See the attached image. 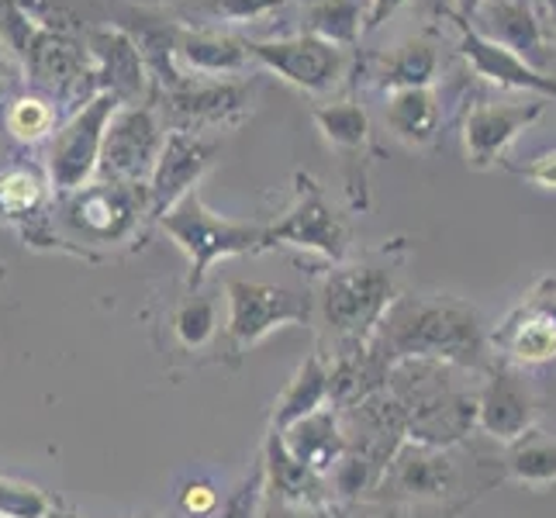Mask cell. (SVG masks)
<instances>
[{
	"mask_svg": "<svg viewBox=\"0 0 556 518\" xmlns=\"http://www.w3.org/2000/svg\"><path fill=\"white\" fill-rule=\"evenodd\" d=\"M464 374L435 359H405L391 367L383 391L397 401L412 443L450 450L477 429V388L464 383Z\"/></svg>",
	"mask_w": 556,
	"mask_h": 518,
	"instance_id": "obj_2",
	"label": "cell"
},
{
	"mask_svg": "<svg viewBox=\"0 0 556 518\" xmlns=\"http://www.w3.org/2000/svg\"><path fill=\"white\" fill-rule=\"evenodd\" d=\"M266 518H325L315 505H283V502H270L266 508Z\"/></svg>",
	"mask_w": 556,
	"mask_h": 518,
	"instance_id": "obj_39",
	"label": "cell"
},
{
	"mask_svg": "<svg viewBox=\"0 0 556 518\" xmlns=\"http://www.w3.org/2000/svg\"><path fill=\"white\" fill-rule=\"evenodd\" d=\"M28 49L22 52L25 63H31V70L38 76H49L52 84L60 87H73L84 76V55L73 42H66L63 35L55 31H35L28 35Z\"/></svg>",
	"mask_w": 556,
	"mask_h": 518,
	"instance_id": "obj_30",
	"label": "cell"
},
{
	"mask_svg": "<svg viewBox=\"0 0 556 518\" xmlns=\"http://www.w3.org/2000/svg\"><path fill=\"white\" fill-rule=\"evenodd\" d=\"M4 277H8V266H4V263H0V283H4Z\"/></svg>",
	"mask_w": 556,
	"mask_h": 518,
	"instance_id": "obj_42",
	"label": "cell"
},
{
	"mask_svg": "<svg viewBox=\"0 0 556 518\" xmlns=\"http://www.w3.org/2000/svg\"><path fill=\"white\" fill-rule=\"evenodd\" d=\"M177 505L187 518H215L222 508V494L207 477H190V481L177 491Z\"/></svg>",
	"mask_w": 556,
	"mask_h": 518,
	"instance_id": "obj_35",
	"label": "cell"
},
{
	"mask_svg": "<svg viewBox=\"0 0 556 518\" xmlns=\"http://www.w3.org/2000/svg\"><path fill=\"white\" fill-rule=\"evenodd\" d=\"M22 76H25V63L17 60V52L11 49V42L0 35V118H4V108L11 104L14 93H22Z\"/></svg>",
	"mask_w": 556,
	"mask_h": 518,
	"instance_id": "obj_36",
	"label": "cell"
},
{
	"mask_svg": "<svg viewBox=\"0 0 556 518\" xmlns=\"http://www.w3.org/2000/svg\"><path fill=\"white\" fill-rule=\"evenodd\" d=\"M543 98H532L526 104L515 101H481L464 114V149L470 169H491L502 163L505 149L522 136L529 125L543 118Z\"/></svg>",
	"mask_w": 556,
	"mask_h": 518,
	"instance_id": "obj_17",
	"label": "cell"
},
{
	"mask_svg": "<svg viewBox=\"0 0 556 518\" xmlns=\"http://www.w3.org/2000/svg\"><path fill=\"white\" fill-rule=\"evenodd\" d=\"M522 177L532 180L535 187H543V190H556V149L543 152V156H535V160L522 169Z\"/></svg>",
	"mask_w": 556,
	"mask_h": 518,
	"instance_id": "obj_37",
	"label": "cell"
},
{
	"mask_svg": "<svg viewBox=\"0 0 556 518\" xmlns=\"http://www.w3.org/2000/svg\"><path fill=\"white\" fill-rule=\"evenodd\" d=\"M405 359H435L459 370L491 363L488 332L470 301L453 294H397L363 350L359 401L383 391L391 367Z\"/></svg>",
	"mask_w": 556,
	"mask_h": 518,
	"instance_id": "obj_1",
	"label": "cell"
},
{
	"mask_svg": "<svg viewBox=\"0 0 556 518\" xmlns=\"http://www.w3.org/2000/svg\"><path fill=\"white\" fill-rule=\"evenodd\" d=\"M467 22L477 35H484L488 42L508 49L532 70L553 76L556 55L549 49V38H546L540 14L532 11L529 0H484Z\"/></svg>",
	"mask_w": 556,
	"mask_h": 518,
	"instance_id": "obj_16",
	"label": "cell"
},
{
	"mask_svg": "<svg viewBox=\"0 0 556 518\" xmlns=\"http://www.w3.org/2000/svg\"><path fill=\"white\" fill-rule=\"evenodd\" d=\"M312 118L321 131V139L339 152L353 211H367V204H370L367 163H370V152H374L370 114L363 111L356 101H321L312 108Z\"/></svg>",
	"mask_w": 556,
	"mask_h": 518,
	"instance_id": "obj_14",
	"label": "cell"
},
{
	"mask_svg": "<svg viewBox=\"0 0 556 518\" xmlns=\"http://www.w3.org/2000/svg\"><path fill=\"white\" fill-rule=\"evenodd\" d=\"M535 426V397L519 367L494 359L484 367V383L477 388V429L497 443L511 446Z\"/></svg>",
	"mask_w": 556,
	"mask_h": 518,
	"instance_id": "obj_15",
	"label": "cell"
},
{
	"mask_svg": "<svg viewBox=\"0 0 556 518\" xmlns=\"http://www.w3.org/2000/svg\"><path fill=\"white\" fill-rule=\"evenodd\" d=\"M142 218H149L142 184L90 180L87 187L60 198V222L87 245L131 242L139 236Z\"/></svg>",
	"mask_w": 556,
	"mask_h": 518,
	"instance_id": "obj_6",
	"label": "cell"
},
{
	"mask_svg": "<svg viewBox=\"0 0 556 518\" xmlns=\"http://www.w3.org/2000/svg\"><path fill=\"white\" fill-rule=\"evenodd\" d=\"M0 128H4L17 146H38L55 136V128H60V111H55V101L46 98V93L22 90V93H14L11 104L4 108Z\"/></svg>",
	"mask_w": 556,
	"mask_h": 518,
	"instance_id": "obj_29",
	"label": "cell"
},
{
	"mask_svg": "<svg viewBox=\"0 0 556 518\" xmlns=\"http://www.w3.org/2000/svg\"><path fill=\"white\" fill-rule=\"evenodd\" d=\"M166 108L177 118L174 128L201 131L218 125H236L253 111V90L236 80H204V76L177 73L163 84Z\"/></svg>",
	"mask_w": 556,
	"mask_h": 518,
	"instance_id": "obj_13",
	"label": "cell"
},
{
	"mask_svg": "<svg viewBox=\"0 0 556 518\" xmlns=\"http://www.w3.org/2000/svg\"><path fill=\"white\" fill-rule=\"evenodd\" d=\"M439 73V52L429 38H408V42L394 46L391 52L377 55L370 70L374 84L380 90H408V87H432Z\"/></svg>",
	"mask_w": 556,
	"mask_h": 518,
	"instance_id": "obj_26",
	"label": "cell"
},
{
	"mask_svg": "<svg viewBox=\"0 0 556 518\" xmlns=\"http://www.w3.org/2000/svg\"><path fill=\"white\" fill-rule=\"evenodd\" d=\"M222 152V139L204 136V131H187V128H169L160 160L149 173L146 184V201H149V218H163L177 201L194 194L204 173L215 166Z\"/></svg>",
	"mask_w": 556,
	"mask_h": 518,
	"instance_id": "obj_12",
	"label": "cell"
},
{
	"mask_svg": "<svg viewBox=\"0 0 556 518\" xmlns=\"http://www.w3.org/2000/svg\"><path fill=\"white\" fill-rule=\"evenodd\" d=\"M274 245H291L315 253L321 260L346 263L350 256V225L346 218L332 207V201L325 198L321 184L312 173H298L294 177V201L283 211V218L266 225V249Z\"/></svg>",
	"mask_w": 556,
	"mask_h": 518,
	"instance_id": "obj_8",
	"label": "cell"
},
{
	"mask_svg": "<svg viewBox=\"0 0 556 518\" xmlns=\"http://www.w3.org/2000/svg\"><path fill=\"white\" fill-rule=\"evenodd\" d=\"M315 318L312 294H301L283 283L263 280H225V342L236 356L249 353L277 329H294Z\"/></svg>",
	"mask_w": 556,
	"mask_h": 518,
	"instance_id": "obj_5",
	"label": "cell"
},
{
	"mask_svg": "<svg viewBox=\"0 0 556 518\" xmlns=\"http://www.w3.org/2000/svg\"><path fill=\"white\" fill-rule=\"evenodd\" d=\"M397 298V277L391 263L363 260V263H336L318 283L315 318L321 336L332 342L336 356H353L367 350L377 321Z\"/></svg>",
	"mask_w": 556,
	"mask_h": 518,
	"instance_id": "obj_3",
	"label": "cell"
},
{
	"mask_svg": "<svg viewBox=\"0 0 556 518\" xmlns=\"http://www.w3.org/2000/svg\"><path fill=\"white\" fill-rule=\"evenodd\" d=\"M494 359L546 367L556 359V277H540L488 336Z\"/></svg>",
	"mask_w": 556,
	"mask_h": 518,
	"instance_id": "obj_9",
	"label": "cell"
},
{
	"mask_svg": "<svg viewBox=\"0 0 556 518\" xmlns=\"http://www.w3.org/2000/svg\"><path fill=\"white\" fill-rule=\"evenodd\" d=\"M304 35H315L321 42L353 49L359 35L367 31V0H312L304 8Z\"/></svg>",
	"mask_w": 556,
	"mask_h": 518,
	"instance_id": "obj_27",
	"label": "cell"
},
{
	"mask_svg": "<svg viewBox=\"0 0 556 518\" xmlns=\"http://www.w3.org/2000/svg\"><path fill=\"white\" fill-rule=\"evenodd\" d=\"M87 55L101 93H111L118 104H139L149 84V66L136 38L122 28H93L87 35Z\"/></svg>",
	"mask_w": 556,
	"mask_h": 518,
	"instance_id": "obj_18",
	"label": "cell"
},
{
	"mask_svg": "<svg viewBox=\"0 0 556 518\" xmlns=\"http://www.w3.org/2000/svg\"><path fill=\"white\" fill-rule=\"evenodd\" d=\"M166 139V128L160 114L149 104H122L111 114L101 160H98V177L108 184H149V173L160 160V149Z\"/></svg>",
	"mask_w": 556,
	"mask_h": 518,
	"instance_id": "obj_10",
	"label": "cell"
},
{
	"mask_svg": "<svg viewBox=\"0 0 556 518\" xmlns=\"http://www.w3.org/2000/svg\"><path fill=\"white\" fill-rule=\"evenodd\" d=\"M453 25L459 31V55L470 63L473 76H481L484 84L505 87V90H529L543 101H556V76L532 70L529 63H522L519 55H511L508 49L488 42L484 35H477L470 28L467 17H459L456 11L450 14Z\"/></svg>",
	"mask_w": 556,
	"mask_h": 518,
	"instance_id": "obj_19",
	"label": "cell"
},
{
	"mask_svg": "<svg viewBox=\"0 0 556 518\" xmlns=\"http://www.w3.org/2000/svg\"><path fill=\"white\" fill-rule=\"evenodd\" d=\"M122 104L111 98V93H90L87 104L73 111V118H66L55 136L49 139L46 152V177L55 198L73 194V190L87 187L98 177V160H101V146H104V131L111 114Z\"/></svg>",
	"mask_w": 556,
	"mask_h": 518,
	"instance_id": "obj_7",
	"label": "cell"
},
{
	"mask_svg": "<svg viewBox=\"0 0 556 518\" xmlns=\"http://www.w3.org/2000/svg\"><path fill=\"white\" fill-rule=\"evenodd\" d=\"M549 4V14H553V28H556V0H546Z\"/></svg>",
	"mask_w": 556,
	"mask_h": 518,
	"instance_id": "obj_41",
	"label": "cell"
},
{
	"mask_svg": "<svg viewBox=\"0 0 556 518\" xmlns=\"http://www.w3.org/2000/svg\"><path fill=\"white\" fill-rule=\"evenodd\" d=\"M169 329L184 353H201L218 339V304L190 291L187 301H180L174 315H169Z\"/></svg>",
	"mask_w": 556,
	"mask_h": 518,
	"instance_id": "obj_32",
	"label": "cell"
},
{
	"mask_svg": "<svg viewBox=\"0 0 556 518\" xmlns=\"http://www.w3.org/2000/svg\"><path fill=\"white\" fill-rule=\"evenodd\" d=\"M169 52H174V66L180 73L204 76V80L242 76L253 66L245 38L228 31H177L169 35Z\"/></svg>",
	"mask_w": 556,
	"mask_h": 518,
	"instance_id": "obj_21",
	"label": "cell"
},
{
	"mask_svg": "<svg viewBox=\"0 0 556 518\" xmlns=\"http://www.w3.org/2000/svg\"><path fill=\"white\" fill-rule=\"evenodd\" d=\"M280 439H283L287 453H291L301 467H308L315 477H329L350 450V435L342 429V421L332 412V405L294 421L291 429L280 432Z\"/></svg>",
	"mask_w": 556,
	"mask_h": 518,
	"instance_id": "obj_22",
	"label": "cell"
},
{
	"mask_svg": "<svg viewBox=\"0 0 556 518\" xmlns=\"http://www.w3.org/2000/svg\"><path fill=\"white\" fill-rule=\"evenodd\" d=\"M55 502L52 497L22 477L0 473V518H52Z\"/></svg>",
	"mask_w": 556,
	"mask_h": 518,
	"instance_id": "obj_33",
	"label": "cell"
},
{
	"mask_svg": "<svg viewBox=\"0 0 556 518\" xmlns=\"http://www.w3.org/2000/svg\"><path fill=\"white\" fill-rule=\"evenodd\" d=\"M505 470L511 481L526 488L556 484V439L540 432H526L522 439H515L505 453Z\"/></svg>",
	"mask_w": 556,
	"mask_h": 518,
	"instance_id": "obj_31",
	"label": "cell"
},
{
	"mask_svg": "<svg viewBox=\"0 0 556 518\" xmlns=\"http://www.w3.org/2000/svg\"><path fill=\"white\" fill-rule=\"evenodd\" d=\"M266 477H270V491L283 505H315L321 491V477H315L308 467H301L298 459L287 453L280 432L270 429L266 439Z\"/></svg>",
	"mask_w": 556,
	"mask_h": 518,
	"instance_id": "obj_28",
	"label": "cell"
},
{
	"mask_svg": "<svg viewBox=\"0 0 556 518\" xmlns=\"http://www.w3.org/2000/svg\"><path fill=\"white\" fill-rule=\"evenodd\" d=\"M283 4H291V0H207L204 8L218 22L242 25V22H260V17L280 11Z\"/></svg>",
	"mask_w": 556,
	"mask_h": 518,
	"instance_id": "obj_34",
	"label": "cell"
},
{
	"mask_svg": "<svg viewBox=\"0 0 556 518\" xmlns=\"http://www.w3.org/2000/svg\"><path fill=\"white\" fill-rule=\"evenodd\" d=\"M456 484V470L446 450L426 446V443H405L397 446L391 456L388 470L380 477V488L401 494V497H415V502H443Z\"/></svg>",
	"mask_w": 556,
	"mask_h": 518,
	"instance_id": "obj_20",
	"label": "cell"
},
{
	"mask_svg": "<svg viewBox=\"0 0 556 518\" xmlns=\"http://www.w3.org/2000/svg\"><path fill=\"white\" fill-rule=\"evenodd\" d=\"M329 405H336L332 377H329V363H325V356L318 350L301 363L298 374L287 380V388L274 401V432H287L294 421L308 418Z\"/></svg>",
	"mask_w": 556,
	"mask_h": 518,
	"instance_id": "obj_25",
	"label": "cell"
},
{
	"mask_svg": "<svg viewBox=\"0 0 556 518\" xmlns=\"http://www.w3.org/2000/svg\"><path fill=\"white\" fill-rule=\"evenodd\" d=\"M249 60L256 66L277 73L283 84L304 93H332L346 76V49L321 42L315 35H291V38H266V42H249Z\"/></svg>",
	"mask_w": 556,
	"mask_h": 518,
	"instance_id": "obj_11",
	"label": "cell"
},
{
	"mask_svg": "<svg viewBox=\"0 0 556 518\" xmlns=\"http://www.w3.org/2000/svg\"><path fill=\"white\" fill-rule=\"evenodd\" d=\"M163 232L174 239V245L187 256V287L201 291L207 274L215 270V263L232 260V256H256L266 253V225L263 222H236L225 218L218 211H211L204 198L187 194L156 218Z\"/></svg>",
	"mask_w": 556,
	"mask_h": 518,
	"instance_id": "obj_4",
	"label": "cell"
},
{
	"mask_svg": "<svg viewBox=\"0 0 556 518\" xmlns=\"http://www.w3.org/2000/svg\"><path fill=\"white\" fill-rule=\"evenodd\" d=\"M405 4L408 0H367V31L380 28L383 22H391Z\"/></svg>",
	"mask_w": 556,
	"mask_h": 518,
	"instance_id": "obj_38",
	"label": "cell"
},
{
	"mask_svg": "<svg viewBox=\"0 0 556 518\" xmlns=\"http://www.w3.org/2000/svg\"><path fill=\"white\" fill-rule=\"evenodd\" d=\"M383 122L401 146L429 149L443 128V104H439V93L432 87L391 90L388 104H383Z\"/></svg>",
	"mask_w": 556,
	"mask_h": 518,
	"instance_id": "obj_23",
	"label": "cell"
},
{
	"mask_svg": "<svg viewBox=\"0 0 556 518\" xmlns=\"http://www.w3.org/2000/svg\"><path fill=\"white\" fill-rule=\"evenodd\" d=\"M52 187L46 169L28 163H11L0 169V225L28 232L35 222L46 218Z\"/></svg>",
	"mask_w": 556,
	"mask_h": 518,
	"instance_id": "obj_24",
	"label": "cell"
},
{
	"mask_svg": "<svg viewBox=\"0 0 556 518\" xmlns=\"http://www.w3.org/2000/svg\"><path fill=\"white\" fill-rule=\"evenodd\" d=\"M453 4H456V14H459V17H470L477 8L484 4V0H453Z\"/></svg>",
	"mask_w": 556,
	"mask_h": 518,
	"instance_id": "obj_40",
	"label": "cell"
}]
</instances>
